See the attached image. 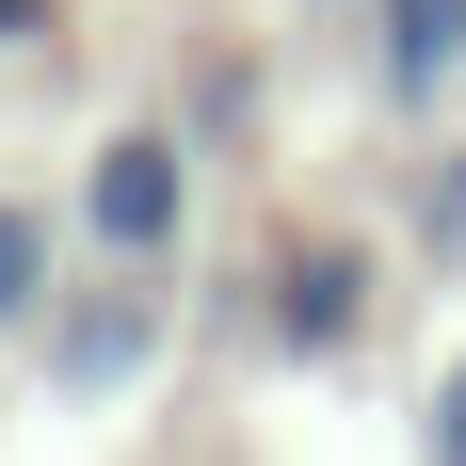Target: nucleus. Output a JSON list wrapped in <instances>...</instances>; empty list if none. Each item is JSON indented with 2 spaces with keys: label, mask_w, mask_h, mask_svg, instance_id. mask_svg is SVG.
Returning a JSON list of instances; mask_svg holds the SVG:
<instances>
[{
  "label": "nucleus",
  "mask_w": 466,
  "mask_h": 466,
  "mask_svg": "<svg viewBox=\"0 0 466 466\" xmlns=\"http://www.w3.org/2000/svg\"><path fill=\"white\" fill-rule=\"evenodd\" d=\"M48 354H65L81 386H113V370L145 354V306H65V322H48Z\"/></svg>",
  "instance_id": "5"
},
{
  "label": "nucleus",
  "mask_w": 466,
  "mask_h": 466,
  "mask_svg": "<svg viewBox=\"0 0 466 466\" xmlns=\"http://www.w3.org/2000/svg\"><path fill=\"white\" fill-rule=\"evenodd\" d=\"M370 81L386 113H434L466 81V0H370Z\"/></svg>",
  "instance_id": "3"
},
{
  "label": "nucleus",
  "mask_w": 466,
  "mask_h": 466,
  "mask_svg": "<svg viewBox=\"0 0 466 466\" xmlns=\"http://www.w3.org/2000/svg\"><path fill=\"white\" fill-rule=\"evenodd\" d=\"M419 434H434V451H466V370H451V402H434V419H419Z\"/></svg>",
  "instance_id": "7"
},
{
  "label": "nucleus",
  "mask_w": 466,
  "mask_h": 466,
  "mask_svg": "<svg viewBox=\"0 0 466 466\" xmlns=\"http://www.w3.org/2000/svg\"><path fill=\"white\" fill-rule=\"evenodd\" d=\"M81 241H96V274H177V241H193V161H177V129H96V161H81Z\"/></svg>",
  "instance_id": "1"
},
{
  "label": "nucleus",
  "mask_w": 466,
  "mask_h": 466,
  "mask_svg": "<svg viewBox=\"0 0 466 466\" xmlns=\"http://www.w3.org/2000/svg\"><path fill=\"white\" fill-rule=\"evenodd\" d=\"M48 274H65V258H48V209H33V193H0V338L48 322Z\"/></svg>",
  "instance_id": "4"
},
{
  "label": "nucleus",
  "mask_w": 466,
  "mask_h": 466,
  "mask_svg": "<svg viewBox=\"0 0 466 466\" xmlns=\"http://www.w3.org/2000/svg\"><path fill=\"white\" fill-rule=\"evenodd\" d=\"M16 48H48V0H0V65H16Z\"/></svg>",
  "instance_id": "6"
},
{
  "label": "nucleus",
  "mask_w": 466,
  "mask_h": 466,
  "mask_svg": "<svg viewBox=\"0 0 466 466\" xmlns=\"http://www.w3.org/2000/svg\"><path fill=\"white\" fill-rule=\"evenodd\" d=\"M274 338L289 354H354L370 338V241H289L274 258Z\"/></svg>",
  "instance_id": "2"
}]
</instances>
